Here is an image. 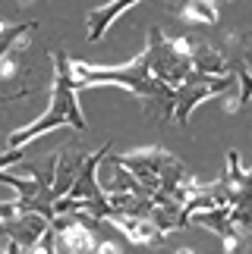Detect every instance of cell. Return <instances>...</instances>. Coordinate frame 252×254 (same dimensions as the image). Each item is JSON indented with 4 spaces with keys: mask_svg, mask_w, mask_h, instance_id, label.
I'll list each match as a JSON object with an SVG mask.
<instances>
[{
    "mask_svg": "<svg viewBox=\"0 0 252 254\" xmlns=\"http://www.w3.org/2000/svg\"><path fill=\"white\" fill-rule=\"evenodd\" d=\"M47 229H51V220H44L41 213H19L6 220V239L16 242L19 248H35Z\"/></svg>",
    "mask_w": 252,
    "mask_h": 254,
    "instance_id": "8992f818",
    "label": "cell"
},
{
    "mask_svg": "<svg viewBox=\"0 0 252 254\" xmlns=\"http://www.w3.org/2000/svg\"><path fill=\"white\" fill-rule=\"evenodd\" d=\"M108 223H114L132 245H161L164 232L154 226L148 217H129V213H111Z\"/></svg>",
    "mask_w": 252,
    "mask_h": 254,
    "instance_id": "52a82bcc",
    "label": "cell"
},
{
    "mask_svg": "<svg viewBox=\"0 0 252 254\" xmlns=\"http://www.w3.org/2000/svg\"><path fill=\"white\" fill-rule=\"evenodd\" d=\"M35 28H38V22H16V25H9V32L0 38V60H6V57L13 54L16 47H22ZM28 94H32V91H28V88H22V91H16V94H3V97H0V104L22 101V97H28Z\"/></svg>",
    "mask_w": 252,
    "mask_h": 254,
    "instance_id": "8fae6325",
    "label": "cell"
},
{
    "mask_svg": "<svg viewBox=\"0 0 252 254\" xmlns=\"http://www.w3.org/2000/svg\"><path fill=\"white\" fill-rule=\"evenodd\" d=\"M22 254H57V232L47 229L41 236V242H38L35 248H22Z\"/></svg>",
    "mask_w": 252,
    "mask_h": 254,
    "instance_id": "9a60e30c",
    "label": "cell"
},
{
    "mask_svg": "<svg viewBox=\"0 0 252 254\" xmlns=\"http://www.w3.org/2000/svg\"><path fill=\"white\" fill-rule=\"evenodd\" d=\"M108 154H111V144H104V148L92 151L89 157H85L82 170L76 176V182H73V189H70L66 198H73V201H98V198H104V189L98 182V163L108 157Z\"/></svg>",
    "mask_w": 252,
    "mask_h": 254,
    "instance_id": "5b68a950",
    "label": "cell"
},
{
    "mask_svg": "<svg viewBox=\"0 0 252 254\" xmlns=\"http://www.w3.org/2000/svg\"><path fill=\"white\" fill-rule=\"evenodd\" d=\"M246 232H249V236H252V223H249V229H246Z\"/></svg>",
    "mask_w": 252,
    "mask_h": 254,
    "instance_id": "d6986e66",
    "label": "cell"
},
{
    "mask_svg": "<svg viewBox=\"0 0 252 254\" xmlns=\"http://www.w3.org/2000/svg\"><path fill=\"white\" fill-rule=\"evenodd\" d=\"M0 242H3V245L9 242V239H6V223H3V220H0Z\"/></svg>",
    "mask_w": 252,
    "mask_h": 254,
    "instance_id": "e0dca14e",
    "label": "cell"
},
{
    "mask_svg": "<svg viewBox=\"0 0 252 254\" xmlns=\"http://www.w3.org/2000/svg\"><path fill=\"white\" fill-rule=\"evenodd\" d=\"M70 66H73L76 91L95 88V85H120L135 97H142L145 110H161L164 120H173V91L148 72V63H145L142 54L123 66H89L82 60H73Z\"/></svg>",
    "mask_w": 252,
    "mask_h": 254,
    "instance_id": "6da1fadb",
    "label": "cell"
},
{
    "mask_svg": "<svg viewBox=\"0 0 252 254\" xmlns=\"http://www.w3.org/2000/svg\"><path fill=\"white\" fill-rule=\"evenodd\" d=\"M0 254H3V248H0Z\"/></svg>",
    "mask_w": 252,
    "mask_h": 254,
    "instance_id": "ffe728a7",
    "label": "cell"
},
{
    "mask_svg": "<svg viewBox=\"0 0 252 254\" xmlns=\"http://www.w3.org/2000/svg\"><path fill=\"white\" fill-rule=\"evenodd\" d=\"M177 254H196V251H189V248H180V251H177Z\"/></svg>",
    "mask_w": 252,
    "mask_h": 254,
    "instance_id": "ac0fdd59",
    "label": "cell"
},
{
    "mask_svg": "<svg viewBox=\"0 0 252 254\" xmlns=\"http://www.w3.org/2000/svg\"><path fill=\"white\" fill-rule=\"evenodd\" d=\"M224 239V254H246V248H249V239H246V232L243 229H230L227 236H221Z\"/></svg>",
    "mask_w": 252,
    "mask_h": 254,
    "instance_id": "5bb4252c",
    "label": "cell"
},
{
    "mask_svg": "<svg viewBox=\"0 0 252 254\" xmlns=\"http://www.w3.org/2000/svg\"><path fill=\"white\" fill-rule=\"evenodd\" d=\"M135 3H139V0H114V3H108V6L92 9V13L85 16V28H89V32H85V38H89V41H101L114 19H117L120 13H126V9H132Z\"/></svg>",
    "mask_w": 252,
    "mask_h": 254,
    "instance_id": "30bf717a",
    "label": "cell"
},
{
    "mask_svg": "<svg viewBox=\"0 0 252 254\" xmlns=\"http://www.w3.org/2000/svg\"><path fill=\"white\" fill-rule=\"evenodd\" d=\"M189 41H192V69L196 72H202V75H234L230 72V60L221 47L196 41V38H189Z\"/></svg>",
    "mask_w": 252,
    "mask_h": 254,
    "instance_id": "9c48e42d",
    "label": "cell"
},
{
    "mask_svg": "<svg viewBox=\"0 0 252 254\" xmlns=\"http://www.w3.org/2000/svg\"><path fill=\"white\" fill-rule=\"evenodd\" d=\"M54 57V88H51V107L38 116L35 123L22 126V129L9 132V148H25L32 144L35 138H41L44 132L57 129V126H73V129L85 132V116H82V107H79V91H76V79H73V60L66 51H57Z\"/></svg>",
    "mask_w": 252,
    "mask_h": 254,
    "instance_id": "7a4b0ae2",
    "label": "cell"
},
{
    "mask_svg": "<svg viewBox=\"0 0 252 254\" xmlns=\"http://www.w3.org/2000/svg\"><path fill=\"white\" fill-rule=\"evenodd\" d=\"M167 9L173 16H180L183 22H192V25H218L221 22V9L211 0H189L183 6H167Z\"/></svg>",
    "mask_w": 252,
    "mask_h": 254,
    "instance_id": "7c38bea8",
    "label": "cell"
},
{
    "mask_svg": "<svg viewBox=\"0 0 252 254\" xmlns=\"http://www.w3.org/2000/svg\"><path fill=\"white\" fill-rule=\"evenodd\" d=\"M142 57L148 63V72L161 85H167L170 91L180 88L192 72V41L189 38H167L158 25L148 28V41H145Z\"/></svg>",
    "mask_w": 252,
    "mask_h": 254,
    "instance_id": "3957f363",
    "label": "cell"
},
{
    "mask_svg": "<svg viewBox=\"0 0 252 254\" xmlns=\"http://www.w3.org/2000/svg\"><path fill=\"white\" fill-rule=\"evenodd\" d=\"M89 154H82V151H76V148H63V151H57V173H54V189H51V198H66L73 189V182H76V176H79L82 170V163Z\"/></svg>",
    "mask_w": 252,
    "mask_h": 254,
    "instance_id": "ba28073f",
    "label": "cell"
},
{
    "mask_svg": "<svg viewBox=\"0 0 252 254\" xmlns=\"http://www.w3.org/2000/svg\"><path fill=\"white\" fill-rule=\"evenodd\" d=\"M234 85H237V75H202V72L192 69L186 75V82L180 88H173V123L189 126V113L196 110L202 101L227 94Z\"/></svg>",
    "mask_w": 252,
    "mask_h": 254,
    "instance_id": "277c9868",
    "label": "cell"
},
{
    "mask_svg": "<svg viewBox=\"0 0 252 254\" xmlns=\"http://www.w3.org/2000/svg\"><path fill=\"white\" fill-rule=\"evenodd\" d=\"M189 223H196V226H205L211 232H218V236H227L230 229H234V223H230V207H211V210H199L192 213Z\"/></svg>",
    "mask_w": 252,
    "mask_h": 254,
    "instance_id": "4fadbf2b",
    "label": "cell"
},
{
    "mask_svg": "<svg viewBox=\"0 0 252 254\" xmlns=\"http://www.w3.org/2000/svg\"><path fill=\"white\" fill-rule=\"evenodd\" d=\"M95 254H123V248L117 245V242H111V239H104L95 245Z\"/></svg>",
    "mask_w": 252,
    "mask_h": 254,
    "instance_id": "2e32d148",
    "label": "cell"
}]
</instances>
